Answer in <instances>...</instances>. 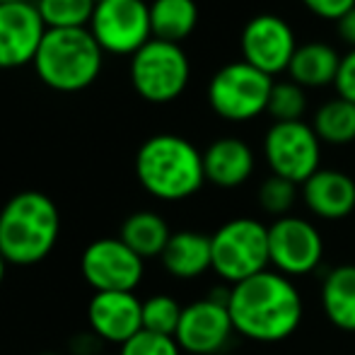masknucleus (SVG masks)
Wrapping results in <instances>:
<instances>
[{"instance_id":"obj_1","label":"nucleus","mask_w":355,"mask_h":355,"mask_svg":"<svg viewBox=\"0 0 355 355\" xmlns=\"http://www.w3.org/2000/svg\"><path fill=\"white\" fill-rule=\"evenodd\" d=\"M234 334L254 343H281L302 324L304 304L293 278L263 271L230 285L227 300Z\"/></svg>"},{"instance_id":"obj_2","label":"nucleus","mask_w":355,"mask_h":355,"mask_svg":"<svg viewBox=\"0 0 355 355\" xmlns=\"http://www.w3.org/2000/svg\"><path fill=\"white\" fill-rule=\"evenodd\" d=\"M136 177L159 201H187L206 184L203 153L182 136L157 133L138 148Z\"/></svg>"},{"instance_id":"obj_3","label":"nucleus","mask_w":355,"mask_h":355,"mask_svg":"<svg viewBox=\"0 0 355 355\" xmlns=\"http://www.w3.org/2000/svg\"><path fill=\"white\" fill-rule=\"evenodd\" d=\"M61 213L42 191H19L0 211V254L12 266H34L53 252Z\"/></svg>"},{"instance_id":"obj_4","label":"nucleus","mask_w":355,"mask_h":355,"mask_svg":"<svg viewBox=\"0 0 355 355\" xmlns=\"http://www.w3.org/2000/svg\"><path fill=\"white\" fill-rule=\"evenodd\" d=\"M104 51L89 27L46 29L34 58L39 80L56 92H80L102 73Z\"/></svg>"},{"instance_id":"obj_5","label":"nucleus","mask_w":355,"mask_h":355,"mask_svg":"<svg viewBox=\"0 0 355 355\" xmlns=\"http://www.w3.org/2000/svg\"><path fill=\"white\" fill-rule=\"evenodd\" d=\"M213 271L225 283L237 285L268 271V227L254 218H234L211 234Z\"/></svg>"},{"instance_id":"obj_6","label":"nucleus","mask_w":355,"mask_h":355,"mask_svg":"<svg viewBox=\"0 0 355 355\" xmlns=\"http://www.w3.org/2000/svg\"><path fill=\"white\" fill-rule=\"evenodd\" d=\"M273 78L254 68L252 63L234 61L223 66L208 85V104L225 121H252L266 114L271 99Z\"/></svg>"},{"instance_id":"obj_7","label":"nucleus","mask_w":355,"mask_h":355,"mask_svg":"<svg viewBox=\"0 0 355 355\" xmlns=\"http://www.w3.org/2000/svg\"><path fill=\"white\" fill-rule=\"evenodd\" d=\"M191 78V63L182 44L150 39L131 56V85L143 99L167 104L182 97Z\"/></svg>"},{"instance_id":"obj_8","label":"nucleus","mask_w":355,"mask_h":355,"mask_svg":"<svg viewBox=\"0 0 355 355\" xmlns=\"http://www.w3.org/2000/svg\"><path fill=\"white\" fill-rule=\"evenodd\" d=\"M263 157L271 174L302 187L322 169V141L304 121L273 123L263 136Z\"/></svg>"},{"instance_id":"obj_9","label":"nucleus","mask_w":355,"mask_h":355,"mask_svg":"<svg viewBox=\"0 0 355 355\" xmlns=\"http://www.w3.org/2000/svg\"><path fill=\"white\" fill-rule=\"evenodd\" d=\"M89 32L104 53L133 56L153 39L148 0H102L89 22Z\"/></svg>"},{"instance_id":"obj_10","label":"nucleus","mask_w":355,"mask_h":355,"mask_svg":"<svg viewBox=\"0 0 355 355\" xmlns=\"http://www.w3.org/2000/svg\"><path fill=\"white\" fill-rule=\"evenodd\" d=\"M80 273L94 293H136L145 261L119 237H102L85 247Z\"/></svg>"},{"instance_id":"obj_11","label":"nucleus","mask_w":355,"mask_h":355,"mask_svg":"<svg viewBox=\"0 0 355 355\" xmlns=\"http://www.w3.org/2000/svg\"><path fill=\"white\" fill-rule=\"evenodd\" d=\"M268 257L273 271L288 278L309 276L324 259V239L314 223L295 215L273 220L268 225Z\"/></svg>"},{"instance_id":"obj_12","label":"nucleus","mask_w":355,"mask_h":355,"mask_svg":"<svg viewBox=\"0 0 355 355\" xmlns=\"http://www.w3.org/2000/svg\"><path fill=\"white\" fill-rule=\"evenodd\" d=\"M232 334L234 327L227 302L208 295L184 307L174 338L189 355H218L227 348Z\"/></svg>"},{"instance_id":"obj_13","label":"nucleus","mask_w":355,"mask_h":355,"mask_svg":"<svg viewBox=\"0 0 355 355\" xmlns=\"http://www.w3.org/2000/svg\"><path fill=\"white\" fill-rule=\"evenodd\" d=\"M295 51H297V39L293 27L278 15H257L242 29L244 61L271 78L288 71Z\"/></svg>"},{"instance_id":"obj_14","label":"nucleus","mask_w":355,"mask_h":355,"mask_svg":"<svg viewBox=\"0 0 355 355\" xmlns=\"http://www.w3.org/2000/svg\"><path fill=\"white\" fill-rule=\"evenodd\" d=\"M46 34L37 3H0V68L34 63Z\"/></svg>"},{"instance_id":"obj_15","label":"nucleus","mask_w":355,"mask_h":355,"mask_svg":"<svg viewBox=\"0 0 355 355\" xmlns=\"http://www.w3.org/2000/svg\"><path fill=\"white\" fill-rule=\"evenodd\" d=\"M87 322L99 341L123 346L143 331V302L136 293H94Z\"/></svg>"},{"instance_id":"obj_16","label":"nucleus","mask_w":355,"mask_h":355,"mask_svg":"<svg viewBox=\"0 0 355 355\" xmlns=\"http://www.w3.org/2000/svg\"><path fill=\"white\" fill-rule=\"evenodd\" d=\"M307 211L322 220H343L355 211V182L341 169H319L302 184Z\"/></svg>"},{"instance_id":"obj_17","label":"nucleus","mask_w":355,"mask_h":355,"mask_svg":"<svg viewBox=\"0 0 355 355\" xmlns=\"http://www.w3.org/2000/svg\"><path fill=\"white\" fill-rule=\"evenodd\" d=\"M206 182L220 189H237L254 174V153L242 138H218L203 150Z\"/></svg>"},{"instance_id":"obj_18","label":"nucleus","mask_w":355,"mask_h":355,"mask_svg":"<svg viewBox=\"0 0 355 355\" xmlns=\"http://www.w3.org/2000/svg\"><path fill=\"white\" fill-rule=\"evenodd\" d=\"M164 271L177 281H193L213 268V244L211 234L196 232V230H182L172 232L162 257Z\"/></svg>"},{"instance_id":"obj_19","label":"nucleus","mask_w":355,"mask_h":355,"mask_svg":"<svg viewBox=\"0 0 355 355\" xmlns=\"http://www.w3.org/2000/svg\"><path fill=\"white\" fill-rule=\"evenodd\" d=\"M341 56L334 46L324 42H309L297 46L293 61H290L288 75L300 87H327L336 83Z\"/></svg>"},{"instance_id":"obj_20","label":"nucleus","mask_w":355,"mask_h":355,"mask_svg":"<svg viewBox=\"0 0 355 355\" xmlns=\"http://www.w3.org/2000/svg\"><path fill=\"white\" fill-rule=\"evenodd\" d=\"M324 317L336 329L355 334V266L343 263L324 276L322 283Z\"/></svg>"},{"instance_id":"obj_21","label":"nucleus","mask_w":355,"mask_h":355,"mask_svg":"<svg viewBox=\"0 0 355 355\" xmlns=\"http://www.w3.org/2000/svg\"><path fill=\"white\" fill-rule=\"evenodd\" d=\"M172 230H169L167 220L155 211H138L131 213L121 225V239L123 244L133 249L138 257L143 259H159L167 247Z\"/></svg>"},{"instance_id":"obj_22","label":"nucleus","mask_w":355,"mask_h":355,"mask_svg":"<svg viewBox=\"0 0 355 355\" xmlns=\"http://www.w3.org/2000/svg\"><path fill=\"white\" fill-rule=\"evenodd\" d=\"M198 24V5L193 0H153L150 27L153 39L182 44Z\"/></svg>"},{"instance_id":"obj_23","label":"nucleus","mask_w":355,"mask_h":355,"mask_svg":"<svg viewBox=\"0 0 355 355\" xmlns=\"http://www.w3.org/2000/svg\"><path fill=\"white\" fill-rule=\"evenodd\" d=\"M314 133L322 143L348 145L355 141V104L343 97L329 99L314 112Z\"/></svg>"},{"instance_id":"obj_24","label":"nucleus","mask_w":355,"mask_h":355,"mask_svg":"<svg viewBox=\"0 0 355 355\" xmlns=\"http://www.w3.org/2000/svg\"><path fill=\"white\" fill-rule=\"evenodd\" d=\"M46 29L89 27L97 3L94 0H34Z\"/></svg>"},{"instance_id":"obj_25","label":"nucleus","mask_w":355,"mask_h":355,"mask_svg":"<svg viewBox=\"0 0 355 355\" xmlns=\"http://www.w3.org/2000/svg\"><path fill=\"white\" fill-rule=\"evenodd\" d=\"M304 112H307L304 87H300L293 80H283V83L273 85L271 99H268V109H266V114L273 119V123L302 121Z\"/></svg>"},{"instance_id":"obj_26","label":"nucleus","mask_w":355,"mask_h":355,"mask_svg":"<svg viewBox=\"0 0 355 355\" xmlns=\"http://www.w3.org/2000/svg\"><path fill=\"white\" fill-rule=\"evenodd\" d=\"M184 307L169 295H153L143 300V329L159 336H174L182 322Z\"/></svg>"},{"instance_id":"obj_27","label":"nucleus","mask_w":355,"mask_h":355,"mask_svg":"<svg viewBox=\"0 0 355 355\" xmlns=\"http://www.w3.org/2000/svg\"><path fill=\"white\" fill-rule=\"evenodd\" d=\"M295 201H297V184L288 182L283 177L271 174L268 179H263V184L259 187V203L268 215L273 218H285L293 211Z\"/></svg>"},{"instance_id":"obj_28","label":"nucleus","mask_w":355,"mask_h":355,"mask_svg":"<svg viewBox=\"0 0 355 355\" xmlns=\"http://www.w3.org/2000/svg\"><path fill=\"white\" fill-rule=\"evenodd\" d=\"M184 351L179 348L174 336H159V334L143 331L136 334L131 341L121 346L119 355H182Z\"/></svg>"},{"instance_id":"obj_29","label":"nucleus","mask_w":355,"mask_h":355,"mask_svg":"<svg viewBox=\"0 0 355 355\" xmlns=\"http://www.w3.org/2000/svg\"><path fill=\"white\" fill-rule=\"evenodd\" d=\"M302 3L312 15L322 19H334V22L355 10V0H302Z\"/></svg>"},{"instance_id":"obj_30","label":"nucleus","mask_w":355,"mask_h":355,"mask_svg":"<svg viewBox=\"0 0 355 355\" xmlns=\"http://www.w3.org/2000/svg\"><path fill=\"white\" fill-rule=\"evenodd\" d=\"M334 87H336L338 97L355 104V49H351L346 56H341V66H338Z\"/></svg>"},{"instance_id":"obj_31","label":"nucleus","mask_w":355,"mask_h":355,"mask_svg":"<svg viewBox=\"0 0 355 355\" xmlns=\"http://www.w3.org/2000/svg\"><path fill=\"white\" fill-rule=\"evenodd\" d=\"M336 24H338V37H341L351 49H355V10H351L348 15H343Z\"/></svg>"},{"instance_id":"obj_32","label":"nucleus","mask_w":355,"mask_h":355,"mask_svg":"<svg viewBox=\"0 0 355 355\" xmlns=\"http://www.w3.org/2000/svg\"><path fill=\"white\" fill-rule=\"evenodd\" d=\"M5 271H8V261H5V257L0 254V285L5 281Z\"/></svg>"},{"instance_id":"obj_33","label":"nucleus","mask_w":355,"mask_h":355,"mask_svg":"<svg viewBox=\"0 0 355 355\" xmlns=\"http://www.w3.org/2000/svg\"><path fill=\"white\" fill-rule=\"evenodd\" d=\"M0 3H29V0H0Z\"/></svg>"},{"instance_id":"obj_34","label":"nucleus","mask_w":355,"mask_h":355,"mask_svg":"<svg viewBox=\"0 0 355 355\" xmlns=\"http://www.w3.org/2000/svg\"><path fill=\"white\" fill-rule=\"evenodd\" d=\"M39 355H61V353H39Z\"/></svg>"},{"instance_id":"obj_35","label":"nucleus","mask_w":355,"mask_h":355,"mask_svg":"<svg viewBox=\"0 0 355 355\" xmlns=\"http://www.w3.org/2000/svg\"><path fill=\"white\" fill-rule=\"evenodd\" d=\"M94 3H102V0H94Z\"/></svg>"}]
</instances>
